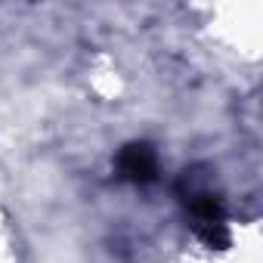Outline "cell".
Wrapping results in <instances>:
<instances>
[{
  "mask_svg": "<svg viewBox=\"0 0 263 263\" xmlns=\"http://www.w3.org/2000/svg\"><path fill=\"white\" fill-rule=\"evenodd\" d=\"M195 235H198L211 251H223V248H229V226H226V220L195 223Z\"/></svg>",
  "mask_w": 263,
  "mask_h": 263,
  "instance_id": "obj_2",
  "label": "cell"
},
{
  "mask_svg": "<svg viewBox=\"0 0 263 263\" xmlns=\"http://www.w3.org/2000/svg\"><path fill=\"white\" fill-rule=\"evenodd\" d=\"M118 174H121V180L137 183V186L152 183L158 177L155 149L149 143H130V146H124L121 155H118Z\"/></svg>",
  "mask_w": 263,
  "mask_h": 263,
  "instance_id": "obj_1",
  "label": "cell"
}]
</instances>
